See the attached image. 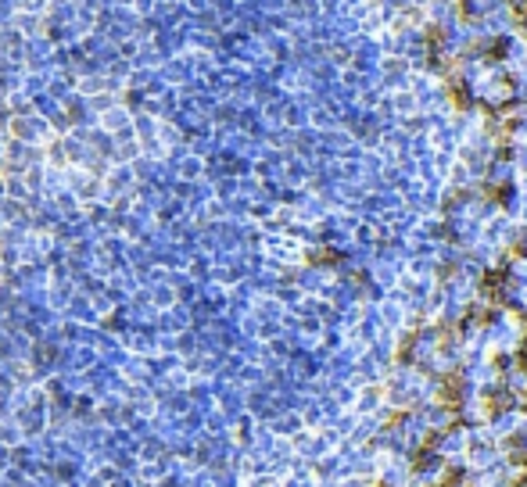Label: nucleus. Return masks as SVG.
Segmentation results:
<instances>
[{
	"label": "nucleus",
	"mask_w": 527,
	"mask_h": 487,
	"mask_svg": "<svg viewBox=\"0 0 527 487\" xmlns=\"http://www.w3.org/2000/svg\"><path fill=\"white\" fill-rule=\"evenodd\" d=\"M517 29L527 36V8H524V11H517Z\"/></svg>",
	"instance_id": "1"
},
{
	"label": "nucleus",
	"mask_w": 527,
	"mask_h": 487,
	"mask_svg": "<svg viewBox=\"0 0 527 487\" xmlns=\"http://www.w3.org/2000/svg\"><path fill=\"white\" fill-rule=\"evenodd\" d=\"M506 4H510L513 11H524V8H527V0H506Z\"/></svg>",
	"instance_id": "2"
}]
</instances>
